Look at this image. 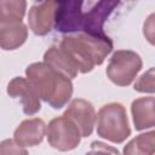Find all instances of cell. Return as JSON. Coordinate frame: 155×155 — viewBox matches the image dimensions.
I'll return each instance as SVG.
<instances>
[{"label": "cell", "instance_id": "cell-17", "mask_svg": "<svg viewBox=\"0 0 155 155\" xmlns=\"http://www.w3.org/2000/svg\"><path fill=\"white\" fill-rule=\"evenodd\" d=\"M133 90L140 93H155V67L148 69L136 80Z\"/></svg>", "mask_w": 155, "mask_h": 155}, {"label": "cell", "instance_id": "cell-8", "mask_svg": "<svg viewBox=\"0 0 155 155\" xmlns=\"http://www.w3.org/2000/svg\"><path fill=\"white\" fill-rule=\"evenodd\" d=\"M120 4V0H99L87 13H84L81 31L92 36L107 38L103 27L114 8Z\"/></svg>", "mask_w": 155, "mask_h": 155}, {"label": "cell", "instance_id": "cell-14", "mask_svg": "<svg viewBox=\"0 0 155 155\" xmlns=\"http://www.w3.org/2000/svg\"><path fill=\"white\" fill-rule=\"evenodd\" d=\"M44 62L69 79L76 78L80 73L78 65L61 46H51L44 54Z\"/></svg>", "mask_w": 155, "mask_h": 155}, {"label": "cell", "instance_id": "cell-16", "mask_svg": "<svg viewBox=\"0 0 155 155\" xmlns=\"http://www.w3.org/2000/svg\"><path fill=\"white\" fill-rule=\"evenodd\" d=\"M25 10V0H0V22L22 21Z\"/></svg>", "mask_w": 155, "mask_h": 155}, {"label": "cell", "instance_id": "cell-19", "mask_svg": "<svg viewBox=\"0 0 155 155\" xmlns=\"http://www.w3.org/2000/svg\"><path fill=\"white\" fill-rule=\"evenodd\" d=\"M0 154H27V150L18 145L15 139H5L0 144Z\"/></svg>", "mask_w": 155, "mask_h": 155}, {"label": "cell", "instance_id": "cell-5", "mask_svg": "<svg viewBox=\"0 0 155 155\" xmlns=\"http://www.w3.org/2000/svg\"><path fill=\"white\" fill-rule=\"evenodd\" d=\"M46 136L48 144L59 151L75 149L80 144L82 137L75 122L65 115L54 117L48 122Z\"/></svg>", "mask_w": 155, "mask_h": 155}, {"label": "cell", "instance_id": "cell-3", "mask_svg": "<svg viewBox=\"0 0 155 155\" xmlns=\"http://www.w3.org/2000/svg\"><path fill=\"white\" fill-rule=\"evenodd\" d=\"M97 134L111 143H124L131 136L127 113L121 103L104 104L97 114Z\"/></svg>", "mask_w": 155, "mask_h": 155}, {"label": "cell", "instance_id": "cell-4", "mask_svg": "<svg viewBox=\"0 0 155 155\" xmlns=\"http://www.w3.org/2000/svg\"><path fill=\"white\" fill-rule=\"evenodd\" d=\"M143 67L140 56L131 50L115 51L107 65V76L116 86H128Z\"/></svg>", "mask_w": 155, "mask_h": 155}, {"label": "cell", "instance_id": "cell-18", "mask_svg": "<svg viewBox=\"0 0 155 155\" xmlns=\"http://www.w3.org/2000/svg\"><path fill=\"white\" fill-rule=\"evenodd\" d=\"M143 35L149 44L155 46V12L147 17L143 24Z\"/></svg>", "mask_w": 155, "mask_h": 155}, {"label": "cell", "instance_id": "cell-12", "mask_svg": "<svg viewBox=\"0 0 155 155\" xmlns=\"http://www.w3.org/2000/svg\"><path fill=\"white\" fill-rule=\"evenodd\" d=\"M131 113L137 131L155 127V97H140L132 102Z\"/></svg>", "mask_w": 155, "mask_h": 155}, {"label": "cell", "instance_id": "cell-7", "mask_svg": "<svg viewBox=\"0 0 155 155\" xmlns=\"http://www.w3.org/2000/svg\"><path fill=\"white\" fill-rule=\"evenodd\" d=\"M7 94L12 98H19L25 115H34L41 109L40 94L35 85L27 78L16 76L7 85Z\"/></svg>", "mask_w": 155, "mask_h": 155}, {"label": "cell", "instance_id": "cell-15", "mask_svg": "<svg viewBox=\"0 0 155 155\" xmlns=\"http://www.w3.org/2000/svg\"><path fill=\"white\" fill-rule=\"evenodd\" d=\"M124 154L151 155L155 154V130L140 133L131 139L124 148Z\"/></svg>", "mask_w": 155, "mask_h": 155}, {"label": "cell", "instance_id": "cell-11", "mask_svg": "<svg viewBox=\"0 0 155 155\" xmlns=\"http://www.w3.org/2000/svg\"><path fill=\"white\" fill-rule=\"evenodd\" d=\"M46 131H47V127L42 119H39V117L27 119V120H23L18 125V127L15 130L13 139L18 145L23 148L35 147L42 142L46 134Z\"/></svg>", "mask_w": 155, "mask_h": 155}, {"label": "cell", "instance_id": "cell-6", "mask_svg": "<svg viewBox=\"0 0 155 155\" xmlns=\"http://www.w3.org/2000/svg\"><path fill=\"white\" fill-rule=\"evenodd\" d=\"M54 28L61 33L81 31L84 0H54Z\"/></svg>", "mask_w": 155, "mask_h": 155}, {"label": "cell", "instance_id": "cell-2", "mask_svg": "<svg viewBox=\"0 0 155 155\" xmlns=\"http://www.w3.org/2000/svg\"><path fill=\"white\" fill-rule=\"evenodd\" d=\"M78 65L80 73L86 74L101 65L113 50V41L109 36L98 38L86 33L64 36L59 45Z\"/></svg>", "mask_w": 155, "mask_h": 155}, {"label": "cell", "instance_id": "cell-13", "mask_svg": "<svg viewBox=\"0 0 155 155\" xmlns=\"http://www.w3.org/2000/svg\"><path fill=\"white\" fill-rule=\"evenodd\" d=\"M28 38L27 25L22 21L0 22V46L5 51L21 47Z\"/></svg>", "mask_w": 155, "mask_h": 155}, {"label": "cell", "instance_id": "cell-10", "mask_svg": "<svg viewBox=\"0 0 155 155\" xmlns=\"http://www.w3.org/2000/svg\"><path fill=\"white\" fill-rule=\"evenodd\" d=\"M56 2L54 0H44L30 7L28 13L29 29L38 36L48 34L54 25Z\"/></svg>", "mask_w": 155, "mask_h": 155}, {"label": "cell", "instance_id": "cell-9", "mask_svg": "<svg viewBox=\"0 0 155 155\" xmlns=\"http://www.w3.org/2000/svg\"><path fill=\"white\" fill-rule=\"evenodd\" d=\"M63 115L68 116L75 122L82 137H88L93 132L97 121V114L91 102L82 98H75L70 102Z\"/></svg>", "mask_w": 155, "mask_h": 155}, {"label": "cell", "instance_id": "cell-20", "mask_svg": "<svg viewBox=\"0 0 155 155\" xmlns=\"http://www.w3.org/2000/svg\"><path fill=\"white\" fill-rule=\"evenodd\" d=\"M91 145H92V148H96V149H99V148H102V150H103V151H108V150H109V151H113V153H119L116 149H111V148L109 149L108 147H105L107 144H104V143H101V142H93Z\"/></svg>", "mask_w": 155, "mask_h": 155}, {"label": "cell", "instance_id": "cell-1", "mask_svg": "<svg viewBox=\"0 0 155 155\" xmlns=\"http://www.w3.org/2000/svg\"><path fill=\"white\" fill-rule=\"evenodd\" d=\"M25 75L35 85L40 98L53 109L63 108L71 98V79L54 70L45 62L29 64L25 69Z\"/></svg>", "mask_w": 155, "mask_h": 155}]
</instances>
